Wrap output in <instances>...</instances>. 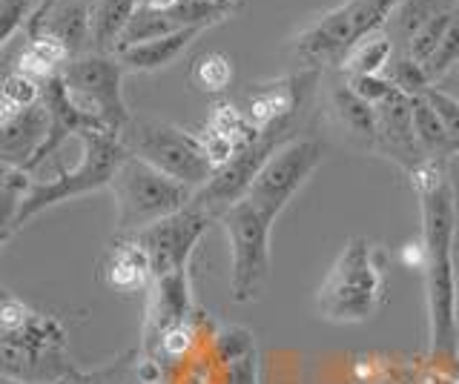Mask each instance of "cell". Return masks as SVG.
Masks as SVG:
<instances>
[{
	"label": "cell",
	"mask_w": 459,
	"mask_h": 384,
	"mask_svg": "<svg viewBox=\"0 0 459 384\" xmlns=\"http://www.w3.org/2000/svg\"><path fill=\"white\" fill-rule=\"evenodd\" d=\"M422 216L425 252V310H428V359L451 364L459 359V284L454 264L456 192L448 164L425 161L411 173Z\"/></svg>",
	"instance_id": "obj_1"
},
{
	"label": "cell",
	"mask_w": 459,
	"mask_h": 384,
	"mask_svg": "<svg viewBox=\"0 0 459 384\" xmlns=\"http://www.w3.org/2000/svg\"><path fill=\"white\" fill-rule=\"evenodd\" d=\"M387 252L373 241L356 235L339 252L327 278L316 293V307L333 324H362L385 304Z\"/></svg>",
	"instance_id": "obj_2"
},
{
	"label": "cell",
	"mask_w": 459,
	"mask_h": 384,
	"mask_svg": "<svg viewBox=\"0 0 459 384\" xmlns=\"http://www.w3.org/2000/svg\"><path fill=\"white\" fill-rule=\"evenodd\" d=\"M78 144H81V155H78L75 166L57 169V173L49 175L47 181H32V187H29V192L23 195V201H21L18 212H14L12 224L4 230V241H9L21 226H26L35 216H40L43 209H49L61 201H69V198H75V195H86V192L109 187L121 161L129 155L118 135L98 132V130L81 132Z\"/></svg>",
	"instance_id": "obj_3"
},
{
	"label": "cell",
	"mask_w": 459,
	"mask_h": 384,
	"mask_svg": "<svg viewBox=\"0 0 459 384\" xmlns=\"http://www.w3.org/2000/svg\"><path fill=\"white\" fill-rule=\"evenodd\" d=\"M112 201H115V230L118 235H135L147 230L155 221H161L172 212L184 209L193 201L195 190L186 183L169 178L152 164L126 155L118 173L109 183Z\"/></svg>",
	"instance_id": "obj_4"
},
{
	"label": "cell",
	"mask_w": 459,
	"mask_h": 384,
	"mask_svg": "<svg viewBox=\"0 0 459 384\" xmlns=\"http://www.w3.org/2000/svg\"><path fill=\"white\" fill-rule=\"evenodd\" d=\"M121 141L129 155L152 164L155 169L186 183L195 192L215 175V166L210 164L204 147H201L198 132L181 130L176 124L135 118L121 132Z\"/></svg>",
	"instance_id": "obj_5"
},
{
	"label": "cell",
	"mask_w": 459,
	"mask_h": 384,
	"mask_svg": "<svg viewBox=\"0 0 459 384\" xmlns=\"http://www.w3.org/2000/svg\"><path fill=\"white\" fill-rule=\"evenodd\" d=\"M402 0H344L336 9L322 12L313 23H307L293 38V49L301 61L313 66L322 64H342L359 38L379 32L391 21L394 9Z\"/></svg>",
	"instance_id": "obj_6"
},
{
	"label": "cell",
	"mask_w": 459,
	"mask_h": 384,
	"mask_svg": "<svg viewBox=\"0 0 459 384\" xmlns=\"http://www.w3.org/2000/svg\"><path fill=\"white\" fill-rule=\"evenodd\" d=\"M230 238V293L236 304H253L262 298L270 278V230L273 216L247 198L230 207L219 218Z\"/></svg>",
	"instance_id": "obj_7"
},
{
	"label": "cell",
	"mask_w": 459,
	"mask_h": 384,
	"mask_svg": "<svg viewBox=\"0 0 459 384\" xmlns=\"http://www.w3.org/2000/svg\"><path fill=\"white\" fill-rule=\"evenodd\" d=\"M4 376L26 384H57L75 370L66 353V333L57 319L32 312L23 327L0 338Z\"/></svg>",
	"instance_id": "obj_8"
},
{
	"label": "cell",
	"mask_w": 459,
	"mask_h": 384,
	"mask_svg": "<svg viewBox=\"0 0 459 384\" xmlns=\"http://www.w3.org/2000/svg\"><path fill=\"white\" fill-rule=\"evenodd\" d=\"M124 64L115 55L83 52L72 58L61 73L66 90L83 112L95 115L107 126V132L118 135L129 126V112L124 101Z\"/></svg>",
	"instance_id": "obj_9"
},
{
	"label": "cell",
	"mask_w": 459,
	"mask_h": 384,
	"mask_svg": "<svg viewBox=\"0 0 459 384\" xmlns=\"http://www.w3.org/2000/svg\"><path fill=\"white\" fill-rule=\"evenodd\" d=\"M296 126H276V130H264L253 144L241 147L233 158L221 169H215V175L193 195V204L219 221L224 212L238 204L241 198H247L253 181L264 169V164L276 155L287 141H293Z\"/></svg>",
	"instance_id": "obj_10"
},
{
	"label": "cell",
	"mask_w": 459,
	"mask_h": 384,
	"mask_svg": "<svg viewBox=\"0 0 459 384\" xmlns=\"http://www.w3.org/2000/svg\"><path fill=\"white\" fill-rule=\"evenodd\" d=\"M325 158V144L316 138H293L273 155L264 169L253 181L247 201L262 207L267 216L279 218L293 195L305 187V181L316 173Z\"/></svg>",
	"instance_id": "obj_11"
},
{
	"label": "cell",
	"mask_w": 459,
	"mask_h": 384,
	"mask_svg": "<svg viewBox=\"0 0 459 384\" xmlns=\"http://www.w3.org/2000/svg\"><path fill=\"white\" fill-rule=\"evenodd\" d=\"M212 221L215 218L210 212H204L190 201L184 209L172 212V216L155 221L147 230L135 233L138 244L150 255L155 278L190 269V259L198 247V241L207 235Z\"/></svg>",
	"instance_id": "obj_12"
},
{
	"label": "cell",
	"mask_w": 459,
	"mask_h": 384,
	"mask_svg": "<svg viewBox=\"0 0 459 384\" xmlns=\"http://www.w3.org/2000/svg\"><path fill=\"white\" fill-rule=\"evenodd\" d=\"M316 81H319V69H305L299 75H284L279 81L262 83L247 95V107H244L250 124L258 132L276 130V126H296L299 112L307 107Z\"/></svg>",
	"instance_id": "obj_13"
},
{
	"label": "cell",
	"mask_w": 459,
	"mask_h": 384,
	"mask_svg": "<svg viewBox=\"0 0 459 384\" xmlns=\"http://www.w3.org/2000/svg\"><path fill=\"white\" fill-rule=\"evenodd\" d=\"M379 118V132H377V152H382L385 158L396 161L405 173L411 175L416 166H422L428 158L422 152L420 138H416L413 126V98L396 90L391 98L377 107Z\"/></svg>",
	"instance_id": "obj_14"
},
{
	"label": "cell",
	"mask_w": 459,
	"mask_h": 384,
	"mask_svg": "<svg viewBox=\"0 0 459 384\" xmlns=\"http://www.w3.org/2000/svg\"><path fill=\"white\" fill-rule=\"evenodd\" d=\"M193 321V290H190V269L161 276L152 281L150 302H147V324H143V350L152 359L155 347L169 327Z\"/></svg>",
	"instance_id": "obj_15"
},
{
	"label": "cell",
	"mask_w": 459,
	"mask_h": 384,
	"mask_svg": "<svg viewBox=\"0 0 459 384\" xmlns=\"http://www.w3.org/2000/svg\"><path fill=\"white\" fill-rule=\"evenodd\" d=\"M43 107H47V112H49V135H47V144H43L40 152L32 158V164L26 166V173H35V169L47 161L49 155H55L57 149H61L69 138H78L86 130L107 132V126L100 124L95 115L83 112L75 101H72V95H69L61 75L43 83Z\"/></svg>",
	"instance_id": "obj_16"
},
{
	"label": "cell",
	"mask_w": 459,
	"mask_h": 384,
	"mask_svg": "<svg viewBox=\"0 0 459 384\" xmlns=\"http://www.w3.org/2000/svg\"><path fill=\"white\" fill-rule=\"evenodd\" d=\"M100 278L109 290L121 295L150 293L155 281V269L147 250L138 244L135 235H118L109 244L104 264H100Z\"/></svg>",
	"instance_id": "obj_17"
},
{
	"label": "cell",
	"mask_w": 459,
	"mask_h": 384,
	"mask_svg": "<svg viewBox=\"0 0 459 384\" xmlns=\"http://www.w3.org/2000/svg\"><path fill=\"white\" fill-rule=\"evenodd\" d=\"M47 135H49V112L40 101L23 109L21 115L0 124V161H4V166L26 169L40 152V147L47 144Z\"/></svg>",
	"instance_id": "obj_18"
},
{
	"label": "cell",
	"mask_w": 459,
	"mask_h": 384,
	"mask_svg": "<svg viewBox=\"0 0 459 384\" xmlns=\"http://www.w3.org/2000/svg\"><path fill=\"white\" fill-rule=\"evenodd\" d=\"M201 32L204 30H195L193 26V30H181V32H172L155 40H143V44L115 52V58H118L129 73H158V69H167L169 64H176L184 55V49L190 47Z\"/></svg>",
	"instance_id": "obj_19"
},
{
	"label": "cell",
	"mask_w": 459,
	"mask_h": 384,
	"mask_svg": "<svg viewBox=\"0 0 459 384\" xmlns=\"http://www.w3.org/2000/svg\"><path fill=\"white\" fill-rule=\"evenodd\" d=\"M330 107H333L339 124L348 130L353 141H359L368 149H377V132H379L377 107L368 104L362 95H356L348 81L333 83V90H330Z\"/></svg>",
	"instance_id": "obj_20"
},
{
	"label": "cell",
	"mask_w": 459,
	"mask_h": 384,
	"mask_svg": "<svg viewBox=\"0 0 459 384\" xmlns=\"http://www.w3.org/2000/svg\"><path fill=\"white\" fill-rule=\"evenodd\" d=\"M69 61H72V52L66 49L64 40H57L55 35H47V32H38L26 38L14 69L40 83H47L61 75Z\"/></svg>",
	"instance_id": "obj_21"
},
{
	"label": "cell",
	"mask_w": 459,
	"mask_h": 384,
	"mask_svg": "<svg viewBox=\"0 0 459 384\" xmlns=\"http://www.w3.org/2000/svg\"><path fill=\"white\" fill-rule=\"evenodd\" d=\"M448 9H454V0H402L394 9L391 21H387L385 32L394 40L396 52H405L411 47V40L437 15H442V12H448Z\"/></svg>",
	"instance_id": "obj_22"
},
{
	"label": "cell",
	"mask_w": 459,
	"mask_h": 384,
	"mask_svg": "<svg viewBox=\"0 0 459 384\" xmlns=\"http://www.w3.org/2000/svg\"><path fill=\"white\" fill-rule=\"evenodd\" d=\"M141 0H98L92 9V52L115 55Z\"/></svg>",
	"instance_id": "obj_23"
},
{
	"label": "cell",
	"mask_w": 459,
	"mask_h": 384,
	"mask_svg": "<svg viewBox=\"0 0 459 384\" xmlns=\"http://www.w3.org/2000/svg\"><path fill=\"white\" fill-rule=\"evenodd\" d=\"M396 55L394 40L387 38L385 30L370 32L365 38H359L356 44L344 52V58L339 64V69L344 73V78H359V75H382L387 73Z\"/></svg>",
	"instance_id": "obj_24"
},
{
	"label": "cell",
	"mask_w": 459,
	"mask_h": 384,
	"mask_svg": "<svg viewBox=\"0 0 459 384\" xmlns=\"http://www.w3.org/2000/svg\"><path fill=\"white\" fill-rule=\"evenodd\" d=\"M413 126H416V138H420L425 158L448 164V158L454 155L451 138H448V132H445V124L439 118V112L430 107V101L425 95L413 98Z\"/></svg>",
	"instance_id": "obj_25"
},
{
	"label": "cell",
	"mask_w": 459,
	"mask_h": 384,
	"mask_svg": "<svg viewBox=\"0 0 459 384\" xmlns=\"http://www.w3.org/2000/svg\"><path fill=\"white\" fill-rule=\"evenodd\" d=\"M40 101H43V83L18 73V69H12L4 81V90H0V124L21 115L23 109L35 107Z\"/></svg>",
	"instance_id": "obj_26"
},
{
	"label": "cell",
	"mask_w": 459,
	"mask_h": 384,
	"mask_svg": "<svg viewBox=\"0 0 459 384\" xmlns=\"http://www.w3.org/2000/svg\"><path fill=\"white\" fill-rule=\"evenodd\" d=\"M233 61L224 52H201L190 69V81L207 95L227 92L230 83H233Z\"/></svg>",
	"instance_id": "obj_27"
},
{
	"label": "cell",
	"mask_w": 459,
	"mask_h": 384,
	"mask_svg": "<svg viewBox=\"0 0 459 384\" xmlns=\"http://www.w3.org/2000/svg\"><path fill=\"white\" fill-rule=\"evenodd\" d=\"M207 126H212L215 132H221L224 138L233 141L236 149L253 144V141H255L258 135H262V132H258L255 126L250 124L247 112L238 109L236 104H230V101H219V104L212 107Z\"/></svg>",
	"instance_id": "obj_28"
},
{
	"label": "cell",
	"mask_w": 459,
	"mask_h": 384,
	"mask_svg": "<svg viewBox=\"0 0 459 384\" xmlns=\"http://www.w3.org/2000/svg\"><path fill=\"white\" fill-rule=\"evenodd\" d=\"M387 78L394 81V87L402 90L405 95L416 98V95H425L434 83H430L428 73H425V66L420 61H413L411 55L405 52H396L394 55V61L391 66H387Z\"/></svg>",
	"instance_id": "obj_29"
},
{
	"label": "cell",
	"mask_w": 459,
	"mask_h": 384,
	"mask_svg": "<svg viewBox=\"0 0 459 384\" xmlns=\"http://www.w3.org/2000/svg\"><path fill=\"white\" fill-rule=\"evenodd\" d=\"M129 359H133V353L121 355V359H115L112 364L95 370V373H83V370L75 367L57 384H129L133 373H138V362H129Z\"/></svg>",
	"instance_id": "obj_30"
},
{
	"label": "cell",
	"mask_w": 459,
	"mask_h": 384,
	"mask_svg": "<svg viewBox=\"0 0 459 384\" xmlns=\"http://www.w3.org/2000/svg\"><path fill=\"white\" fill-rule=\"evenodd\" d=\"M454 21H456V9H448V12H442V15H437L420 35L411 40V47L405 49V55H411L413 61H420L425 66L430 61V55H434L437 47L442 44V38L448 35Z\"/></svg>",
	"instance_id": "obj_31"
},
{
	"label": "cell",
	"mask_w": 459,
	"mask_h": 384,
	"mask_svg": "<svg viewBox=\"0 0 459 384\" xmlns=\"http://www.w3.org/2000/svg\"><path fill=\"white\" fill-rule=\"evenodd\" d=\"M212 353H215V362L221 367L230 362H238L244 355L255 353L253 333L244 330V327H221V330L212 336Z\"/></svg>",
	"instance_id": "obj_32"
},
{
	"label": "cell",
	"mask_w": 459,
	"mask_h": 384,
	"mask_svg": "<svg viewBox=\"0 0 459 384\" xmlns=\"http://www.w3.org/2000/svg\"><path fill=\"white\" fill-rule=\"evenodd\" d=\"M40 4L43 0H0V44H12V38L35 18Z\"/></svg>",
	"instance_id": "obj_33"
},
{
	"label": "cell",
	"mask_w": 459,
	"mask_h": 384,
	"mask_svg": "<svg viewBox=\"0 0 459 384\" xmlns=\"http://www.w3.org/2000/svg\"><path fill=\"white\" fill-rule=\"evenodd\" d=\"M454 66H459V12H456V21L451 23L448 35L442 38V44L425 64V73H428L430 83H437L439 78L448 75Z\"/></svg>",
	"instance_id": "obj_34"
},
{
	"label": "cell",
	"mask_w": 459,
	"mask_h": 384,
	"mask_svg": "<svg viewBox=\"0 0 459 384\" xmlns=\"http://www.w3.org/2000/svg\"><path fill=\"white\" fill-rule=\"evenodd\" d=\"M195 327L193 321H184V324H176V327H169V330L161 336V341H158V347H155V355L152 359H164V362H178L184 359L186 353H190L195 347Z\"/></svg>",
	"instance_id": "obj_35"
},
{
	"label": "cell",
	"mask_w": 459,
	"mask_h": 384,
	"mask_svg": "<svg viewBox=\"0 0 459 384\" xmlns=\"http://www.w3.org/2000/svg\"><path fill=\"white\" fill-rule=\"evenodd\" d=\"M425 98L430 101V107L439 112V118L445 124V132H448V138H451L454 155H459V101H456V98H451V95H445L437 87H430L425 92Z\"/></svg>",
	"instance_id": "obj_36"
},
{
	"label": "cell",
	"mask_w": 459,
	"mask_h": 384,
	"mask_svg": "<svg viewBox=\"0 0 459 384\" xmlns=\"http://www.w3.org/2000/svg\"><path fill=\"white\" fill-rule=\"evenodd\" d=\"M344 81L351 83V90L356 95H362L365 101L373 104V107H379L385 98H391L396 92L394 81L387 75H359V78H344Z\"/></svg>",
	"instance_id": "obj_37"
},
{
	"label": "cell",
	"mask_w": 459,
	"mask_h": 384,
	"mask_svg": "<svg viewBox=\"0 0 459 384\" xmlns=\"http://www.w3.org/2000/svg\"><path fill=\"white\" fill-rule=\"evenodd\" d=\"M198 141H201V147H204L207 158H210V164H212L215 169H221V166L238 152L233 141L224 138L221 132H215L212 126H207V124H204V130L198 132Z\"/></svg>",
	"instance_id": "obj_38"
},
{
	"label": "cell",
	"mask_w": 459,
	"mask_h": 384,
	"mask_svg": "<svg viewBox=\"0 0 459 384\" xmlns=\"http://www.w3.org/2000/svg\"><path fill=\"white\" fill-rule=\"evenodd\" d=\"M32 307H29L26 302H21V298L14 295H4V304H0V333H12L18 330V327H23L29 321V316H32Z\"/></svg>",
	"instance_id": "obj_39"
},
{
	"label": "cell",
	"mask_w": 459,
	"mask_h": 384,
	"mask_svg": "<svg viewBox=\"0 0 459 384\" xmlns=\"http://www.w3.org/2000/svg\"><path fill=\"white\" fill-rule=\"evenodd\" d=\"M221 384H255V353L221 367Z\"/></svg>",
	"instance_id": "obj_40"
},
{
	"label": "cell",
	"mask_w": 459,
	"mask_h": 384,
	"mask_svg": "<svg viewBox=\"0 0 459 384\" xmlns=\"http://www.w3.org/2000/svg\"><path fill=\"white\" fill-rule=\"evenodd\" d=\"M434 87H437V90H442L445 95L456 98V101H459V66H454L448 75H445V78H439V81L434 83Z\"/></svg>",
	"instance_id": "obj_41"
},
{
	"label": "cell",
	"mask_w": 459,
	"mask_h": 384,
	"mask_svg": "<svg viewBox=\"0 0 459 384\" xmlns=\"http://www.w3.org/2000/svg\"><path fill=\"white\" fill-rule=\"evenodd\" d=\"M204 4L212 9V12H219V15L227 21L233 12H238L241 9V0H204Z\"/></svg>",
	"instance_id": "obj_42"
},
{
	"label": "cell",
	"mask_w": 459,
	"mask_h": 384,
	"mask_svg": "<svg viewBox=\"0 0 459 384\" xmlns=\"http://www.w3.org/2000/svg\"><path fill=\"white\" fill-rule=\"evenodd\" d=\"M181 0H141V6H147V9H158V12H167L172 6H178Z\"/></svg>",
	"instance_id": "obj_43"
},
{
	"label": "cell",
	"mask_w": 459,
	"mask_h": 384,
	"mask_svg": "<svg viewBox=\"0 0 459 384\" xmlns=\"http://www.w3.org/2000/svg\"><path fill=\"white\" fill-rule=\"evenodd\" d=\"M0 384H26V381H18V379H9V376H4V379H0Z\"/></svg>",
	"instance_id": "obj_44"
},
{
	"label": "cell",
	"mask_w": 459,
	"mask_h": 384,
	"mask_svg": "<svg viewBox=\"0 0 459 384\" xmlns=\"http://www.w3.org/2000/svg\"><path fill=\"white\" fill-rule=\"evenodd\" d=\"M454 9H456V12H459V0H454Z\"/></svg>",
	"instance_id": "obj_45"
}]
</instances>
